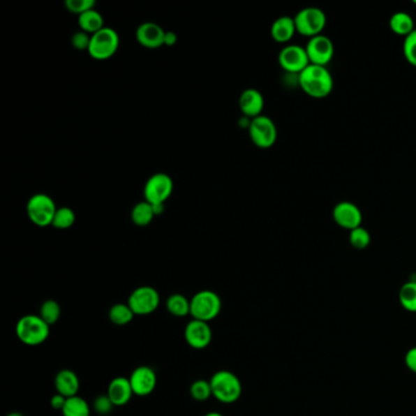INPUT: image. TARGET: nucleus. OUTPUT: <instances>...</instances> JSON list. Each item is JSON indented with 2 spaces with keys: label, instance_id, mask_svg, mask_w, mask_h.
I'll return each mask as SVG.
<instances>
[{
  "label": "nucleus",
  "instance_id": "a878e982",
  "mask_svg": "<svg viewBox=\"0 0 416 416\" xmlns=\"http://www.w3.org/2000/svg\"><path fill=\"white\" fill-rule=\"evenodd\" d=\"M63 416H91V406L80 396L70 397L61 410Z\"/></svg>",
  "mask_w": 416,
  "mask_h": 416
},
{
  "label": "nucleus",
  "instance_id": "7ed1b4c3",
  "mask_svg": "<svg viewBox=\"0 0 416 416\" xmlns=\"http://www.w3.org/2000/svg\"><path fill=\"white\" fill-rule=\"evenodd\" d=\"M209 381L211 385L213 397L220 403L232 404L242 396V382L232 371L218 370Z\"/></svg>",
  "mask_w": 416,
  "mask_h": 416
},
{
  "label": "nucleus",
  "instance_id": "aec40b11",
  "mask_svg": "<svg viewBox=\"0 0 416 416\" xmlns=\"http://www.w3.org/2000/svg\"><path fill=\"white\" fill-rule=\"evenodd\" d=\"M297 32L295 17L281 16L274 21L272 26V37L277 43H287Z\"/></svg>",
  "mask_w": 416,
  "mask_h": 416
},
{
  "label": "nucleus",
  "instance_id": "9b49d317",
  "mask_svg": "<svg viewBox=\"0 0 416 416\" xmlns=\"http://www.w3.org/2000/svg\"><path fill=\"white\" fill-rule=\"evenodd\" d=\"M278 64L285 73L299 75L310 65L306 50L300 45H285L278 54Z\"/></svg>",
  "mask_w": 416,
  "mask_h": 416
},
{
  "label": "nucleus",
  "instance_id": "5701e85b",
  "mask_svg": "<svg viewBox=\"0 0 416 416\" xmlns=\"http://www.w3.org/2000/svg\"><path fill=\"white\" fill-rule=\"evenodd\" d=\"M166 309L174 318H186L191 315V299L181 293H174L166 300Z\"/></svg>",
  "mask_w": 416,
  "mask_h": 416
},
{
  "label": "nucleus",
  "instance_id": "2eb2a0df",
  "mask_svg": "<svg viewBox=\"0 0 416 416\" xmlns=\"http://www.w3.org/2000/svg\"><path fill=\"white\" fill-rule=\"evenodd\" d=\"M332 218L339 228L348 231L360 228L363 223V214L358 205L352 202H339L336 204L332 211Z\"/></svg>",
  "mask_w": 416,
  "mask_h": 416
},
{
  "label": "nucleus",
  "instance_id": "39448f33",
  "mask_svg": "<svg viewBox=\"0 0 416 416\" xmlns=\"http://www.w3.org/2000/svg\"><path fill=\"white\" fill-rule=\"evenodd\" d=\"M57 210L53 198L45 193L34 194L26 205L27 216L38 228L50 226Z\"/></svg>",
  "mask_w": 416,
  "mask_h": 416
},
{
  "label": "nucleus",
  "instance_id": "9d476101",
  "mask_svg": "<svg viewBox=\"0 0 416 416\" xmlns=\"http://www.w3.org/2000/svg\"><path fill=\"white\" fill-rule=\"evenodd\" d=\"M174 191V181L169 174L156 172L147 179L143 189L144 200L153 205L164 204Z\"/></svg>",
  "mask_w": 416,
  "mask_h": 416
},
{
  "label": "nucleus",
  "instance_id": "b1692460",
  "mask_svg": "<svg viewBox=\"0 0 416 416\" xmlns=\"http://www.w3.org/2000/svg\"><path fill=\"white\" fill-rule=\"evenodd\" d=\"M155 215L154 208L151 204L148 203L147 200L137 203L131 211V218L133 223L140 228H145L148 226Z\"/></svg>",
  "mask_w": 416,
  "mask_h": 416
},
{
  "label": "nucleus",
  "instance_id": "a19ab883",
  "mask_svg": "<svg viewBox=\"0 0 416 416\" xmlns=\"http://www.w3.org/2000/svg\"><path fill=\"white\" fill-rule=\"evenodd\" d=\"M414 4L416 5V0H414Z\"/></svg>",
  "mask_w": 416,
  "mask_h": 416
},
{
  "label": "nucleus",
  "instance_id": "4468645a",
  "mask_svg": "<svg viewBox=\"0 0 416 416\" xmlns=\"http://www.w3.org/2000/svg\"><path fill=\"white\" fill-rule=\"evenodd\" d=\"M128 380L135 396L138 397H148L154 392L158 385V376L154 369L147 365H140L135 369Z\"/></svg>",
  "mask_w": 416,
  "mask_h": 416
},
{
  "label": "nucleus",
  "instance_id": "f3484780",
  "mask_svg": "<svg viewBox=\"0 0 416 416\" xmlns=\"http://www.w3.org/2000/svg\"><path fill=\"white\" fill-rule=\"evenodd\" d=\"M107 396L115 407H124L135 396L128 378L117 376L112 378L107 386Z\"/></svg>",
  "mask_w": 416,
  "mask_h": 416
},
{
  "label": "nucleus",
  "instance_id": "c756f323",
  "mask_svg": "<svg viewBox=\"0 0 416 416\" xmlns=\"http://www.w3.org/2000/svg\"><path fill=\"white\" fill-rule=\"evenodd\" d=\"M189 394L197 402H205L209 398L213 397V391H211V385L209 380H197L194 381L191 387H189Z\"/></svg>",
  "mask_w": 416,
  "mask_h": 416
},
{
  "label": "nucleus",
  "instance_id": "c9c22d12",
  "mask_svg": "<svg viewBox=\"0 0 416 416\" xmlns=\"http://www.w3.org/2000/svg\"><path fill=\"white\" fill-rule=\"evenodd\" d=\"M404 362H406V366L410 371L416 373V347H413L408 350L404 357Z\"/></svg>",
  "mask_w": 416,
  "mask_h": 416
},
{
  "label": "nucleus",
  "instance_id": "c85d7f7f",
  "mask_svg": "<svg viewBox=\"0 0 416 416\" xmlns=\"http://www.w3.org/2000/svg\"><path fill=\"white\" fill-rule=\"evenodd\" d=\"M75 221H76V214L73 209L68 207H60L54 215L52 226L58 230H68L73 228Z\"/></svg>",
  "mask_w": 416,
  "mask_h": 416
},
{
  "label": "nucleus",
  "instance_id": "bb28decb",
  "mask_svg": "<svg viewBox=\"0 0 416 416\" xmlns=\"http://www.w3.org/2000/svg\"><path fill=\"white\" fill-rule=\"evenodd\" d=\"M39 316L49 325L53 326L57 324L61 316V306L57 300H44L39 308Z\"/></svg>",
  "mask_w": 416,
  "mask_h": 416
},
{
  "label": "nucleus",
  "instance_id": "4c0bfd02",
  "mask_svg": "<svg viewBox=\"0 0 416 416\" xmlns=\"http://www.w3.org/2000/svg\"><path fill=\"white\" fill-rule=\"evenodd\" d=\"M177 42V34L172 32V31H166L165 32V39H164V44L165 45H174Z\"/></svg>",
  "mask_w": 416,
  "mask_h": 416
},
{
  "label": "nucleus",
  "instance_id": "0eeeda50",
  "mask_svg": "<svg viewBox=\"0 0 416 416\" xmlns=\"http://www.w3.org/2000/svg\"><path fill=\"white\" fill-rule=\"evenodd\" d=\"M295 22L298 34L313 38L322 34L327 24V17L324 10L316 6H309L298 11V14L295 16Z\"/></svg>",
  "mask_w": 416,
  "mask_h": 416
},
{
  "label": "nucleus",
  "instance_id": "e433bc0d",
  "mask_svg": "<svg viewBox=\"0 0 416 416\" xmlns=\"http://www.w3.org/2000/svg\"><path fill=\"white\" fill-rule=\"evenodd\" d=\"M66 399L68 398L64 397L61 394H59V393H55L53 397L50 398V406L53 409L55 410H63L64 406H65V403H66Z\"/></svg>",
  "mask_w": 416,
  "mask_h": 416
},
{
  "label": "nucleus",
  "instance_id": "f8f14e48",
  "mask_svg": "<svg viewBox=\"0 0 416 416\" xmlns=\"http://www.w3.org/2000/svg\"><path fill=\"white\" fill-rule=\"evenodd\" d=\"M310 64L325 66L331 63L334 55V45L332 40L324 34L309 39L305 47Z\"/></svg>",
  "mask_w": 416,
  "mask_h": 416
},
{
  "label": "nucleus",
  "instance_id": "4be33fe9",
  "mask_svg": "<svg viewBox=\"0 0 416 416\" xmlns=\"http://www.w3.org/2000/svg\"><path fill=\"white\" fill-rule=\"evenodd\" d=\"M389 27L392 29L393 34L407 37L415 29V24L410 15L404 11H398L393 14L389 20Z\"/></svg>",
  "mask_w": 416,
  "mask_h": 416
},
{
  "label": "nucleus",
  "instance_id": "393cba45",
  "mask_svg": "<svg viewBox=\"0 0 416 416\" xmlns=\"http://www.w3.org/2000/svg\"><path fill=\"white\" fill-rule=\"evenodd\" d=\"M107 316L112 324L117 326H126L131 324L132 320L135 319L136 315L127 303H117L109 309Z\"/></svg>",
  "mask_w": 416,
  "mask_h": 416
},
{
  "label": "nucleus",
  "instance_id": "473e14b6",
  "mask_svg": "<svg viewBox=\"0 0 416 416\" xmlns=\"http://www.w3.org/2000/svg\"><path fill=\"white\" fill-rule=\"evenodd\" d=\"M65 6L66 9L80 16V15L86 13L88 10L94 9L96 6V1L94 0H66L65 1Z\"/></svg>",
  "mask_w": 416,
  "mask_h": 416
},
{
  "label": "nucleus",
  "instance_id": "72a5a7b5",
  "mask_svg": "<svg viewBox=\"0 0 416 416\" xmlns=\"http://www.w3.org/2000/svg\"><path fill=\"white\" fill-rule=\"evenodd\" d=\"M115 407L114 404H112V401H110V398L107 394H101V396H98L96 399H94V402H93V408H94V410L99 414V415H107V414H110L112 410V408Z\"/></svg>",
  "mask_w": 416,
  "mask_h": 416
},
{
  "label": "nucleus",
  "instance_id": "6ab92c4d",
  "mask_svg": "<svg viewBox=\"0 0 416 416\" xmlns=\"http://www.w3.org/2000/svg\"><path fill=\"white\" fill-rule=\"evenodd\" d=\"M264 104L265 101L262 93L255 88H248L246 91H243L239 97V109L244 114V117H252V119L260 117Z\"/></svg>",
  "mask_w": 416,
  "mask_h": 416
},
{
  "label": "nucleus",
  "instance_id": "20e7f679",
  "mask_svg": "<svg viewBox=\"0 0 416 416\" xmlns=\"http://www.w3.org/2000/svg\"><path fill=\"white\" fill-rule=\"evenodd\" d=\"M223 309L220 295L211 290H199L191 298L192 319L210 322L216 319Z\"/></svg>",
  "mask_w": 416,
  "mask_h": 416
},
{
  "label": "nucleus",
  "instance_id": "dca6fc26",
  "mask_svg": "<svg viewBox=\"0 0 416 416\" xmlns=\"http://www.w3.org/2000/svg\"><path fill=\"white\" fill-rule=\"evenodd\" d=\"M136 38L145 48H159L164 45L165 31L155 22H143L137 27Z\"/></svg>",
  "mask_w": 416,
  "mask_h": 416
},
{
  "label": "nucleus",
  "instance_id": "1a4fd4ad",
  "mask_svg": "<svg viewBox=\"0 0 416 416\" xmlns=\"http://www.w3.org/2000/svg\"><path fill=\"white\" fill-rule=\"evenodd\" d=\"M248 131L251 140L258 148L267 149L276 143L277 127L269 117L260 115L252 119Z\"/></svg>",
  "mask_w": 416,
  "mask_h": 416
},
{
  "label": "nucleus",
  "instance_id": "58836bf2",
  "mask_svg": "<svg viewBox=\"0 0 416 416\" xmlns=\"http://www.w3.org/2000/svg\"><path fill=\"white\" fill-rule=\"evenodd\" d=\"M204 416H223V414H221V413H218V412H210V413H207V414H205V415Z\"/></svg>",
  "mask_w": 416,
  "mask_h": 416
},
{
  "label": "nucleus",
  "instance_id": "ea45409f",
  "mask_svg": "<svg viewBox=\"0 0 416 416\" xmlns=\"http://www.w3.org/2000/svg\"><path fill=\"white\" fill-rule=\"evenodd\" d=\"M6 416H24V414H21V413L19 412H13V413H9V414H8V415Z\"/></svg>",
  "mask_w": 416,
  "mask_h": 416
},
{
  "label": "nucleus",
  "instance_id": "a211bd4d",
  "mask_svg": "<svg viewBox=\"0 0 416 416\" xmlns=\"http://www.w3.org/2000/svg\"><path fill=\"white\" fill-rule=\"evenodd\" d=\"M54 386H55L57 393L61 394L64 397L70 398L78 396L81 382H80L77 373L73 370L63 369L55 375Z\"/></svg>",
  "mask_w": 416,
  "mask_h": 416
},
{
  "label": "nucleus",
  "instance_id": "2f4dec72",
  "mask_svg": "<svg viewBox=\"0 0 416 416\" xmlns=\"http://www.w3.org/2000/svg\"><path fill=\"white\" fill-rule=\"evenodd\" d=\"M403 53L408 63L416 66V29L404 39Z\"/></svg>",
  "mask_w": 416,
  "mask_h": 416
},
{
  "label": "nucleus",
  "instance_id": "ddd939ff",
  "mask_svg": "<svg viewBox=\"0 0 416 416\" xmlns=\"http://www.w3.org/2000/svg\"><path fill=\"white\" fill-rule=\"evenodd\" d=\"M184 339L191 348L203 350L208 348L213 341V329L209 322L192 319L186 325Z\"/></svg>",
  "mask_w": 416,
  "mask_h": 416
},
{
  "label": "nucleus",
  "instance_id": "412c9836",
  "mask_svg": "<svg viewBox=\"0 0 416 416\" xmlns=\"http://www.w3.org/2000/svg\"><path fill=\"white\" fill-rule=\"evenodd\" d=\"M78 26L81 31H84L86 34H91V36L105 27L102 14L98 10L94 9L88 10L78 16Z\"/></svg>",
  "mask_w": 416,
  "mask_h": 416
},
{
  "label": "nucleus",
  "instance_id": "7c9ffc66",
  "mask_svg": "<svg viewBox=\"0 0 416 416\" xmlns=\"http://www.w3.org/2000/svg\"><path fill=\"white\" fill-rule=\"evenodd\" d=\"M370 242H371V236L368 230L363 226L349 231V243L355 249L359 251L366 249L370 246Z\"/></svg>",
  "mask_w": 416,
  "mask_h": 416
},
{
  "label": "nucleus",
  "instance_id": "f03ea898",
  "mask_svg": "<svg viewBox=\"0 0 416 416\" xmlns=\"http://www.w3.org/2000/svg\"><path fill=\"white\" fill-rule=\"evenodd\" d=\"M15 332L21 343L29 347H37L49 339L50 326L39 315L27 314L20 318L16 322Z\"/></svg>",
  "mask_w": 416,
  "mask_h": 416
},
{
  "label": "nucleus",
  "instance_id": "cd10ccee",
  "mask_svg": "<svg viewBox=\"0 0 416 416\" xmlns=\"http://www.w3.org/2000/svg\"><path fill=\"white\" fill-rule=\"evenodd\" d=\"M399 302L409 313H416V281H408L399 290Z\"/></svg>",
  "mask_w": 416,
  "mask_h": 416
},
{
  "label": "nucleus",
  "instance_id": "6e6552de",
  "mask_svg": "<svg viewBox=\"0 0 416 416\" xmlns=\"http://www.w3.org/2000/svg\"><path fill=\"white\" fill-rule=\"evenodd\" d=\"M127 304L130 305L136 316L153 314L159 308V292L151 285H140L132 290L127 299Z\"/></svg>",
  "mask_w": 416,
  "mask_h": 416
},
{
  "label": "nucleus",
  "instance_id": "f257e3e1",
  "mask_svg": "<svg viewBox=\"0 0 416 416\" xmlns=\"http://www.w3.org/2000/svg\"><path fill=\"white\" fill-rule=\"evenodd\" d=\"M298 83L305 94L316 99L327 97L334 89V78L329 70L313 64L298 75Z\"/></svg>",
  "mask_w": 416,
  "mask_h": 416
},
{
  "label": "nucleus",
  "instance_id": "423d86ee",
  "mask_svg": "<svg viewBox=\"0 0 416 416\" xmlns=\"http://www.w3.org/2000/svg\"><path fill=\"white\" fill-rule=\"evenodd\" d=\"M120 47V37L115 29L104 27L91 36L88 53L96 60H107Z\"/></svg>",
  "mask_w": 416,
  "mask_h": 416
},
{
  "label": "nucleus",
  "instance_id": "f704fd0d",
  "mask_svg": "<svg viewBox=\"0 0 416 416\" xmlns=\"http://www.w3.org/2000/svg\"><path fill=\"white\" fill-rule=\"evenodd\" d=\"M71 43L73 48L77 50H88L91 43V34H86L84 31H78L76 34H73Z\"/></svg>",
  "mask_w": 416,
  "mask_h": 416
}]
</instances>
